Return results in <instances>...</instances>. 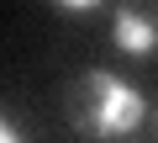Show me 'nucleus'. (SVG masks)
<instances>
[{"label":"nucleus","mask_w":158,"mask_h":143,"mask_svg":"<svg viewBox=\"0 0 158 143\" xmlns=\"http://www.w3.org/2000/svg\"><path fill=\"white\" fill-rule=\"evenodd\" d=\"M148 96L116 74V69H85L74 85H69V122L85 132V138H132L148 122Z\"/></svg>","instance_id":"obj_1"},{"label":"nucleus","mask_w":158,"mask_h":143,"mask_svg":"<svg viewBox=\"0 0 158 143\" xmlns=\"http://www.w3.org/2000/svg\"><path fill=\"white\" fill-rule=\"evenodd\" d=\"M111 42L127 58H158V11L142 6H121L111 16Z\"/></svg>","instance_id":"obj_2"},{"label":"nucleus","mask_w":158,"mask_h":143,"mask_svg":"<svg viewBox=\"0 0 158 143\" xmlns=\"http://www.w3.org/2000/svg\"><path fill=\"white\" fill-rule=\"evenodd\" d=\"M0 143H27V132L16 127V117H11L6 106H0Z\"/></svg>","instance_id":"obj_3"},{"label":"nucleus","mask_w":158,"mask_h":143,"mask_svg":"<svg viewBox=\"0 0 158 143\" xmlns=\"http://www.w3.org/2000/svg\"><path fill=\"white\" fill-rule=\"evenodd\" d=\"M58 11L63 16H90V11H100L95 0H58Z\"/></svg>","instance_id":"obj_4"}]
</instances>
